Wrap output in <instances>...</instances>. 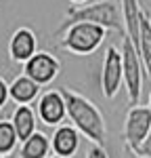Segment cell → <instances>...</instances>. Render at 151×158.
<instances>
[{"instance_id": "obj_1", "label": "cell", "mask_w": 151, "mask_h": 158, "mask_svg": "<svg viewBox=\"0 0 151 158\" xmlns=\"http://www.w3.org/2000/svg\"><path fill=\"white\" fill-rule=\"evenodd\" d=\"M61 93L65 99V114H67L69 122L78 129V133L84 135L90 143L105 146L107 127H105V118L99 112V108L90 99H86L76 91L61 89Z\"/></svg>"}, {"instance_id": "obj_2", "label": "cell", "mask_w": 151, "mask_h": 158, "mask_svg": "<svg viewBox=\"0 0 151 158\" xmlns=\"http://www.w3.org/2000/svg\"><path fill=\"white\" fill-rule=\"evenodd\" d=\"M76 21H88V23H97L105 30H113L124 34V25H122V15H120V4L115 0H95V2H84V4H76L72 9L65 11V19L57 30V36L69 23Z\"/></svg>"}, {"instance_id": "obj_3", "label": "cell", "mask_w": 151, "mask_h": 158, "mask_svg": "<svg viewBox=\"0 0 151 158\" xmlns=\"http://www.w3.org/2000/svg\"><path fill=\"white\" fill-rule=\"evenodd\" d=\"M59 49L67 51L72 55L84 57L92 55L99 49L107 38V30L97 23H88V21H76L69 23L61 34H59Z\"/></svg>"}, {"instance_id": "obj_4", "label": "cell", "mask_w": 151, "mask_h": 158, "mask_svg": "<svg viewBox=\"0 0 151 158\" xmlns=\"http://www.w3.org/2000/svg\"><path fill=\"white\" fill-rule=\"evenodd\" d=\"M120 57H122V82L126 86L128 103L137 106L138 99H141V86H143V74H145V70H143V61L138 57L137 47L132 44V40L128 36H124Z\"/></svg>"}, {"instance_id": "obj_5", "label": "cell", "mask_w": 151, "mask_h": 158, "mask_svg": "<svg viewBox=\"0 0 151 158\" xmlns=\"http://www.w3.org/2000/svg\"><path fill=\"white\" fill-rule=\"evenodd\" d=\"M23 74L40 86L50 85L61 74V61L48 51H36L27 61H23Z\"/></svg>"}, {"instance_id": "obj_6", "label": "cell", "mask_w": 151, "mask_h": 158, "mask_svg": "<svg viewBox=\"0 0 151 158\" xmlns=\"http://www.w3.org/2000/svg\"><path fill=\"white\" fill-rule=\"evenodd\" d=\"M151 127V110L147 106H130L124 120V146L137 150L147 137Z\"/></svg>"}, {"instance_id": "obj_7", "label": "cell", "mask_w": 151, "mask_h": 158, "mask_svg": "<svg viewBox=\"0 0 151 158\" xmlns=\"http://www.w3.org/2000/svg\"><path fill=\"white\" fill-rule=\"evenodd\" d=\"M36 116L38 120L46 127H57L65 122L67 114H65V99H63V93L57 91V89H48L44 91L42 95L36 97Z\"/></svg>"}, {"instance_id": "obj_8", "label": "cell", "mask_w": 151, "mask_h": 158, "mask_svg": "<svg viewBox=\"0 0 151 158\" xmlns=\"http://www.w3.org/2000/svg\"><path fill=\"white\" fill-rule=\"evenodd\" d=\"M122 86V57L115 47H107L101 68V91L105 99H113Z\"/></svg>"}, {"instance_id": "obj_9", "label": "cell", "mask_w": 151, "mask_h": 158, "mask_svg": "<svg viewBox=\"0 0 151 158\" xmlns=\"http://www.w3.org/2000/svg\"><path fill=\"white\" fill-rule=\"evenodd\" d=\"M50 139V152L59 158H74L80 150V133L74 124H57Z\"/></svg>"}, {"instance_id": "obj_10", "label": "cell", "mask_w": 151, "mask_h": 158, "mask_svg": "<svg viewBox=\"0 0 151 158\" xmlns=\"http://www.w3.org/2000/svg\"><path fill=\"white\" fill-rule=\"evenodd\" d=\"M38 51V36L29 27H17L9 40V57L13 63H23Z\"/></svg>"}, {"instance_id": "obj_11", "label": "cell", "mask_w": 151, "mask_h": 158, "mask_svg": "<svg viewBox=\"0 0 151 158\" xmlns=\"http://www.w3.org/2000/svg\"><path fill=\"white\" fill-rule=\"evenodd\" d=\"M40 95V85L34 82L29 76H17L13 78V82L9 85V99H13L17 106H27V103H34L36 97Z\"/></svg>"}, {"instance_id": "obj_12", "label": "cell", "mask_w": 151, "mask_h": 158, "mask_svg": "<svg viewBox=\"0 0 151 158\" xmlns=\"http://www.w3.org/2000/svg\"><path fill=\"white\" fill-rule=\"evenodd\" d=\"M137 49H138V57L143 61V70H145V74L151 76V17L145 9H141Z\"/></svg>"}, {"instance_id": "obj_13", "label": "cell", "mask_w": 151, "mask_h": 158, "mask_svg": "<svg viewBox=\"0 0 151 158\" xmlns=\"http://www.w3.org/2000/svg\"><path fill=\"white\" fill-rule=\"evenodd\" d=\"M11 124L15 129V133H17L19 141H23L25 137H29L36 131V124H38V116L34 112V108L29 103L27 106H17L15 112L11 114Z\"/></svg>"}, {"instance_id": "obj_14", "label": "cell", "mask_w": 151, "mask_h": 158, "mask_svg": "<svg viewBox=\"0 0 151 158\" xmlns=\"http://www.w3.org/2000/svg\"><path fill=\"white\" fill-rule=\"evenodd\" d=\"M141 9H143V6L138 4V0H120V15H122L124 34L132 40L134 47H137V40H138V19H141Z\"/></svg>"}, {"instance_id": "obj_15", "label": "cell", "mask_w": 151, "mask_h": 158, "mask_svg": "<svg viewBox=\"0 0 151 158\" xmlns=\"http://www.w3.org/2000/svg\"><path fill=\"white\" fill-rule=\"evenodd\" d=\"M50 154V139L48 135L34 131L29 137H25L19 146L17 158H46Z\"/></svg>"}, {"instance_id": "obj_16", "label": "cell", "mask_w": 151, "mask_h": 158, "mask_svg": "<svg viewBox=\"0 0 151 158\" xmlns=\"http://www.w3.org/2000/svg\"><path fill=\"white\" fill-rule=\"evenodd\" d=\"M17 143H19V139H17L11 120H0V156L13 154L17 150Z\"/></svg>"}, {"instance_id": "obj_17", "label": "cell", "mask_w": 151, "mask_h": 158, "mask_svg": "<svg viewBox=\"0 0 151 158\" xmlns=\"http://www.w3.org/2000/svg\"><path fill=\"white\" fill-rule=\"evenodd\" d=\"M86 158H109V154H107V150H105V146H99V143H92V146L88 148V154Z\"/></svg>"}, {"instance_id": "obj_18", "label": "cell", "mask_w": 151, "mask_h": 158, "mask_svg": "<svg viewBox=\"0 0 151 158\" xmlns=\"http://www.w3.org/2000/svg\"><path fill=\"white\" fill-rule=\"evenodd\" d=\"M137 154H141V156H147V158H151V127H149V133H147V137L143 139V143L134 150Z\"/></svg>"}, {"instance_id": "obj_19", "label": "cell", "mask_w": 151, "mask_h": 158, "mask_svg": "<svg viewBox=\"0 0 151 158\" xmlns=\"http://www.w3.org/2000/svg\"><path fill=\"white\" fill-rule=\"evenodd\" d=\"M6 103H9V82L0 76V110H4Z\"/></svg>"}, {"instance_id": "obj_20", "label": "cell", "mask_w": 151, "mask_h": 158, "mask_svg": "<svg viewBox=\"0 0 151 158\" xmlns=\"http://www.w3.org/2000/svg\"><path fill=\"white\" fill-rule=\"evenodd\" d=\"M122 154H124V158H147V156H141V154H137L134 150H130L128 146H124V150H122Z\"/></svg>"}, {"instance_id": "obj_21", "label": "cell", "mask_w": 151, "mask_h": 158, "mask_svg": "<svg viewBox=\"0 0 151 158\" xmlns=\"http://www.w3.org/2000/svg\"><path fill=\"white\" fill-rule=\"evenodd\" d=\"M72 4H84V2H88V0H69Z\"/></svg>"}, {"instance_id": "obj_22", "label": "cell", "mask_w": 151, "mask_h": 158, "mask_svg": "<svg viewBox=\"0 0 151 158\" xmlns=\"http://www.w3.org/2000/svg\"><path fill=\"white\" fill-rule=\"evenodd\" d=\"M0 158H17V156H13V154H6V156H0Z\"/></svg>"}, {"instance_id": "obj_23", "label": "cell", "mask_w": 151, "mask_h": 158, "mask_svg": "<svg viewBox=\"0 0 151 158\" xmlns=\"http://www.w3.org/2000/svg\"><path fill=\"white\" fill-rule=\"evenodd\" d=\"M147 108H149V110H151V93H149V106H147Z\"/></svg>"}, {"instance_id": "obj_24", "label": "cell", "mask_w": 151, "mask_h": 158, "mask_svg": "<svg viewBox=\"0 0 151 158\" xmlns=\"http://www.w3.org/2000/svg\"><path fill=\"white\" fill-rule=\"evenodd\" d=\"M46 158H59V156H55V154H52V156H50V154H48V156H46Z\"/></svg>"}]
</instances>
